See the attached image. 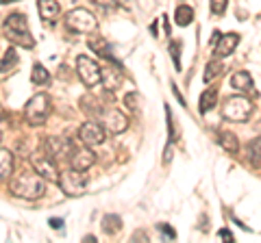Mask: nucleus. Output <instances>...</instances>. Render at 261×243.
I'll use <instances>...</instances> for the list:
<instances>
[{"mask_svg": "<svg viewBox=\"0 0 261 243\" xmlns=\"http://www.w3.org/2000/svg\"><path fill=\"white\" fill-rule=\"evenodd\" d=\"M9 191L15 198H22V200H39L46 193V180L35 169L33 172L22 169V172L13 174V178L9 180Z\"/></svg>", "mask_w": 261, "mask_h": 243, "instance_id": "f257e3e1", "label": "nucleus"}, {"mask_svg": "<svg viewBox=\"0 0 261 243\" xmlns=\"http://www.w3.org/2000/svg\"><path fill=\"white\" fill-rule=\"evenodd\" d=\"M50 111H53L50 96L48 94H35L27 102V107H24V117H27V122L31 126H39V124H44V122L48 119Z\"/></svg>", "mask_w": 261, "mask_h": 243, "instance_id": "f03ea898", "label": "nucleus"}, {"mask_svg": "<svg viewBox=\"0 0 261 243\" xmlns=\"http://www.w3.org/2000/svg\"><path fill=\"white\" fill-rule=\"evenodd\" d=\"M65 28L72 31V33H85L92 35L98 31V20L94 13H89L87 9H72L68 15L63 18Z\"/></svg>", "mask_w": 261, "mask_h": 243, "instance_id": "7ed1b4c3", "label": "nucleus"}, {"mask_svg": "<svg viewBox=\"0 0 261 243\" xmlns=\"http://www.w3.org/2000/svg\"><path fill=\"white\" fill-rule=\"evenodd\" d=\"M252 113V102L248 98H244V96H231V98H226L224 104H222V117L226 122H246Z\"/></svg>", "mask_w": 261, "mask_h": 243, "instance_id": "20e7f679", "label": "nucleus"}, {"mask_svg": "<svg viewBox=\"0 0 261 243\" xmlns=\"http://www.w3.org/2000/svg\"><path fill=\"white\" fill-rule=\"evenodd\" d=\"M57 185H59L61 191L68 198H79V196H83L85 189H87V174L70 167L68 172H63L59 176V183H57Z\"/></svg>", "mask_w": 261, "mask_h": 243, "instance_id": "39448f33", "label": "nucleus"}, {"mask_svg": "<svg viewBox=\"0 0 261 243\" xmlns=\"http://www.w3.org/2000/svg\"><path fill=\"white\" fill-rule=\"evenodd\" d=\"M31 167L35 169L46 183H59V167H57L55 159L48 155L46 150L33 152L31 155Z\"/></svg>", "mask_w": 261, "mask_h": 243, "instance_id": "423d86ee", "label": "nucleus"}, {"mask_svg": "<svg viewBox=\"0 0 261 243\" xmlns=\"http://www.w3.org/2000/svg\"><path fill=\"white\" fill-rule=\"evenodd\" d=\"M76 74L81 78V83L85 87H96L102 83V68L92 59V56L81 54L76 59Z\"/></svg>", "mask_w": 261, "mask_h": 243, "instance_id": "0eeeda50", "label": "nucleus"}, {"mask_svg": "<svg viewBox=\"0 0 261 243\" xmlns=\"http://www.w3.org/2000/svg\"><path fill=\"white\" fill-rule=\"evenodd\" d=\"M96 163V155L92 152V145H87L83 141H72L70 150V167L79 169V172H87L89 167Z\"/></svg>", "mask_w": 261, "mask_h": 243, "instance_id": "6e6552de", "label": "nucleus"}, {"mask_svg": "<svg viewBox=\"0 0 261 243\" xmlns=\"http://www.w3.org/2000/svg\"><path fill=\"white\" fill-rule=\"evenodd\" d=\"M79 139L87 143V145H100L105 143V126L102 124H98V122L94 119H89V122H83L79 128Z\"/></svg>", "mask_w": 261, "mask_h": 243, "instance_id": "1a4fd4ad", "label": "nucleus"}, {"mask_svg": "<svg viewBox=\"0 0 261 243\" xmlns=\"http://www.w3.org/2000/svg\"><path fill=\"white\" fill-rule=\"evenodd\" d=\"M102 126H105V131L111 135H122L128 128V117L118 109L102 111Z\"/></svg>", "mask_w": 261, "mask_h": 243, "instance_id": "9d476101", "label": "nucleus"}, {"mask_svg": "<svg viewBox=\"0 0 261 243\" xmlns=\"http://www.w3.org/2000/svg\"><path fill=\"white\" fill-rule=\"evenodd\" d=\"M240 44V33H224L214 42V56L216 59H224V56L233 54V50Z\"/></svg>", "mask_w": 261, "mask_h": 243, "instance_id": "9b49d317", "label": "nucleus"}, {"mask_svg": "<svg viewBox=\"0 0 261 243\" xmlns=\"http://www.w3.org/2000/svg\"><path fill=\"white\" fill-rule=\"evenodd\" d=\"M44 150L50 155L53 159H59V157H70V150H72V141L63 139V137H48L46 143H44Z\"/></svg>", "mask_w": 261, "mask_h": 243, "instance_id": "f8f14e48", "label": "nucleus"}, {"mask_svg": "<svg viewBox=\"0 0 261 243\" xmlns=\"http://www.w3.org/2000/svg\"><path fill=\"white\" fill-rule=\"evenodd\" d=\"M37 9H39V15H42V22L53 24V22L59 20V13H61L59 0H39Z\"/></svg>", "mask_w": 261, "mask_h": 243, "instance_id": "ddd939ff", "label": "nucleus"}, {"mask_svg": "<svg viewBox=\"0 0 261 243\" xmlns=\"http://www.w3.org/2000/svg\"><path fill=\"white\" fill-rule=\"evenodd\" d=\"M89 48L98 54V56H102V59H107V61H116V56H113V52H111V44L107 42L105 37H100V35H96V33H92V37H89Z\"/></svg>", "mask_w": 261, "mask_h": 243, "instance_id": "4468645a", "label": "nucleus"}, {"mask_svg": "<svg viewBox=\"0 0 261 243\" xmlns=\"http://www.w3.org/2000/svg\"><path fill=\"white\" fill-rule=\"evenodd\" d=\"M5 37L9 39L13 46H20V48H31L35 46V39H33L31 31H5Z\"/></svg>", "mask_w": 261, "mask_h": 243, "instance_id": "2eb2a0df", "label": "nucleus"}, {"mask_svg": "<svg viewBox=\"0 0 261 243\" xmlns=\"http://www.w3.org/2000/svg\"><path fill=\"white\" fill-rule=\"evenodd\" d=\"M252 76L248 74V72H235V74L231 76V87L235 89V92H240V94H246V92H252L255 94V89H252Z\"/></svg>", "mask_w": 261, "mask_h": 243, "instance_id": "dca6fc26", "label": "nucleus"}, {"mask_svg": "<svg viewBox=\"0 0 261 243\" xmlns=\"http://www.w3.org/2000/svg\"><path fill=\"white\" fill-rule=\"evenodd\" d=\"M120 68H102V85L109 89V92H116L122 83V76H120Z\"/></svg>", "mask_w": 261, "mask_h": 243, "instance_id": "f3484780", "label": "nucleus"}, {"mask_svg": "<svg viewBox=\"0 0 261 243\" xmlns=\"http://www.w3.org/2000/svg\"><path fill=\"white\" fill-rule=\"evenodd\" d=\"M246 152H248V163L255 169H261V135L255 137V139L246 145Z\"/></svg>", "mask_w": 261, "mask_h": 243, "instance_id": "a211bd4d", "label": "nucleus"}, {"mask_svg": "<svg viewBox=\"0 0 261 243\" xmlns=\"http://www.w3.org/2000/svg\"><path fill=\"white\" fill-rule=\"evenodd\" d=\"M216 102H218V89H216V87H209L207 92H202V94H200L198 111H200V113H209L211 109L216 107Z\"/></svg>", "mask_w": 261, "mask_h": 243, "instance_id": "6ab92c4d", "label": "nucleus"}, {"mask_svg": "<svg viewBox=\"0 0 261 243\" xmlns=\"http://www.w3.org/2000/svg\"><path fill=\"white\" fill-rule=\"evenodd\" d=\"M218 143H220V148L228 152V155H238V150H240L238 137H235L233 133H226V131L218 135Z\"/></svg>", "mask_w": 261, "mask_h": 243, "instance_id": "aec40b11", "label": "nucleus"}, {"mask_svg": "<svg viewBox=\"0 0 261 243\" xmlns=\"http://www.w3.org/2000/svg\"><path fill=\"white\" fill-rule=\"evenodd\" d=\"M13 174V152L0 148V183Z\"/></svg>", "mask_w": 261, "mask_h": 243, "instance_id": "412c9836", "label": "nucleus"}, {"mask_svg": "<svg viewBox=\"0 0 261 243\" xmlns=\"http://www.w3.org/2000/svg\"><path fill=\"white\" fill-rule=\"evenodd\" d=\"M5 31H29V22L24 13H11L3 24Z\"/></svg>", "mask_w": 261, "mask_h": 243, "instance_id": "4be33fe9", "label": "nucleus"}, {"mask_svg": "<svg viewBox=\"0 0 261 243\" xmlns=\"http://www.w3.org/2000/svg\"><path fill=\"white\" fill-rule=\"evenodd\" d=\"M122 230V217L120 215H105L102 217V232L105 234H109V237H113V234H118Z\"/></svg>", "mask_w": 261, "mask_h": 243, "instance_id": "5701e85b", "label": "nucleus"}, {"mask_svg": "<svg viewBox=\"0 0 261 243\" xmlns=\"http://www.w3.org/2000/svg\"><path fill=\"white\" fill-rule=\"evenodd\" d=\"M224 74V66L220 61H209L207 68H205V74H202V83H214L216 78H220Z\"/></svg>", "mask_w": 261, "mask_h": 243, "instance_id": "b1692460", "label": "nucleus"}, {"mask_svg": "<svg viewBox=\"0 0 261 243\" xmlns=\"http://www.w3.org/2000/svg\"><path fill=\"white\" fill-rule=\"evenodd\" d=\"M174 22L178 24V26H190V24L194 22V9H192L190 5L176 7V11H174Z\"/></svg>", "mask_w": 261, "mask_h": 243, "instance_id": "393cba45", "label": "nucleus"}, {"mask_svg": "<svg viewBox=\"0 0 261 243\" xmlns=\"http://www.w3.org/2000/svg\"><path fill=\"white\" fill-rule=\"evenodd\" d=\"M31 83L33 85H48L50 83V72H48L42 63H35L31 72Z\"/></svg>", "mask_w": 261, "mask_h": 243, "instance_id": "a878e982", "label": "nucleus"}, {"mask_svg": "<svg viewBox=\"0 0 261 243\" xmlns=\"http://www.w3.org/2000/svg\"><path fill=\"white\" fill-rule=\"evenodd\" d=\"M166 109V119H168V143H176L178 141V131H176V124H174V115H172V109L163 107Z\"/></svg>", "mask_w": 261, "mask_h": 243, "instance_id": "bb28decb", "label": "nucleus"}, {"mask_svg": "<svg viewBox=\"0 0 261 243\" xmlns=\"http://www.w3.org/2000/svg\"><path fill=\"white\" fill-rule=\"evenodd\" d=\"M15 66H18V52H15L13 48H9L3 59H0V72H7V70H11Z\"/></svg>", "mask_w": 261, "mask_h": 243, "instance_id": "cd10ccee", "label": "nucleus"}, {"mask_svg": "<svg viewBox=\"0 0 261 243\" xmlns=\"http://www.w3.org/2000/svg\"><path fill=\"white\" fill-rule=\"evenodd\" d=\"M170 54H172V61H174V70L181 72V42H176V39H172L170 42Z\"/></svg>", "mask_w": 261, "mask_h": 243, "instance_id": "c85d7f7f", "label": "nucleus"}, {"mask_svg": "<svg viewBox=\"0 0 261 243\" xmlns=\"http://www.w3.org/2000/svg\"><path fill=\"white\" fill-rule=\"evenodd\" d=\"M137 100H140V96L137 94H126L124 96V104H126V109L133 113V115H140V102Z\"/></svg>", "mask_w": 261, "mask_h": 243, "instance_id": "c756f323", "label": "nucleus"}, {"mask_svg": "<svg viewBox=\"0 0 261 243\" xmlns=\"http://www.w3.org/2000/svg\"><path fill=\"white\" fill-rule=\"evenodd\" d=\"M226 3H228V0H209L211 13H214V15H222L226 11Z\"/></svg>", "mask_w": 261, "mask_h": 243, "instance_id": "7c9ffc66", "label": "nucleus"}, {"mask_svg": "<svg viewBox=\"0 0 261 243\" xmlns=\"http://www.w3.org/2000/svg\"><path fill=\"white\" fill-rule=\"evenodd\" d=\"M92 5H96V9L100 11H113L116 9V0H89Z\"/></svg>", "mask_w": 261, "mask_h": 243, "instance_id": "2f4dec72", "label": "nucleus"}, {"mask_svg": "<svg viewBox=\"0 0 261 243\" xmlns=\"http://www.w3.org/2000/svg\"><path fill=\"white\" fill-rule=\"evenodd\" d=\"M157 228H159L163 234H168L170 239H176V232H174V228H172V226H168V224H159Z\"/></svg>", "mask_w": 261, "mask_h": 243, "instance_id": "473e14b6", "label": "nucleus"}, {"mask_svg": "<svg viewBox=\"0 0 261 243\" xmlns=\"http://www.w3.org/2000/svg\"><path fill=\"white\" fill-rule=\"evenodd\" d=\"M172 161V143H168V148L163 150V163H170Z\"/></svg>", "mask_w": 261, "mask_h": 243, "instance_id": "72a5a7b5", "label": "nucleus"}, {"mask_svg": "<svg viewBox=\"0 0 261 243\" xmlns=\"http://www.w3.org/2000/svg\"><path fill=\"white\" fill-rule=\"evenodd\" d=\"M48 224H50V228H55V230H59V228H63V220H57V217H53V220H50V222H48Z\"/></svg>", "mask_w": 261, "mask_h": 243, "instance_id": "f704fd0d", "label": "nucleus"}, {"mask_svg": "<svg viewBox=\"0 0 261 243\" xmlns=\"http://www.w3.org/2000/svg\"><path fill=\"white\" fill-rule=\"evenodd\" d=\"M218 234H220V237H222L224 241H228V243H231V241H233V234H231V232H228L226 228H222V230H220Z\"/></svg>", "mask_w": 261, "mask_h": 243, "instance_id": "c9c22d12", "label": "nucleus"}, {"mask_svg": "<svg viewBox=\"0 0 261 243\" xmlns=\"http://www.w3.org/2000/svg\"><path fill=\"white\" fill-rule=\"evenodd\" d=\"M150 33H152V37H157L159 33H157V22H152V26H150Z\"/></svg>", "mask_w": 261, "mask_h": 243, "instance_id": "e433bc0d", "label": "nucleus"}, {"mask_svg": "<svg viewBox=\"0 0 261 243\" xmlns=\"http://www.w3.org/2000/svg\"><path fill=\"white\" fill-rule=\"evenodd\" d=\"M9 3H15V0H0V5H9Z\"/></svg>", "mask_w": 261, "mask_h": 243, "instance_id": "4c0bfd02", "label": "nucleus"}, {"mask_svg": "<svg viewBox=\"0 0 261 243\" xmlns=\"http://www.w3.org/2000/svg\"><path fill=\"white\" fill-rule=\"evenodd\" d=\"M0 139H3V137H0Z\"/></svg>", "mask_w": 261, "mask_h": 243, "instance_id": "58836bf2", "label": "nucleus"}]
</instances>
